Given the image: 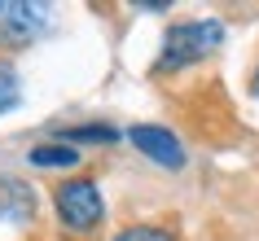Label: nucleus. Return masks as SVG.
I'll return each instance as SVG.
<instances>
[{"label": "nucleus", "instance_id": "f257e3e1", "mask_svg": "<svg viewBox=\"0 0 259 241\" xmlns=\"http://www.w3.org/2000/svg\"><path fill=\"white\" fill-rule=\"evenodd\" d=\"M220 44H224V22H220V18H189V22H176V27H167V35H163L154 75H176V70L211 57Z\"/></svg>", "mask_w": 259, "mask_h": 241}, {"label": "nucleus", "instance_id": "f03ea898", "mask_svg": "<svg viewBox=\"0 0 259 241\" xmlns=\"http://www.w3.org/2000/svg\"><path fill=\"white\" fill-rule=\"evenodd\" d=\"M57 202V219L66 232H93L101 219H106V198H101V188L97 180L79 175V180H62L53 193Z\"/></svg>", "mask_w": 259, "mask_h": 241}, {"label": "nucleus", "instance_id": "7ed1b4c3", "mask_svg": "<svg viewBox=\"0 0 259 241\" xmlns=\"http://www.w3.org/2000/svg\"><path fill=\"white\" fill-rule=\"evenodd\" d=\"M53 22V9L44 0H0V49L31 44Z\"/></svg>", "mask_w": 259, "mask_h": 241}, {"label": "nucleus", "instance_id": "20e7f679", "mask_svg": "<svg viewBox=\"0 0 259 241\" xmlns=\"http://www.w3.org/2000/svg\"><path fill=\"white\" fill-rule=\"evenodd\" d=\"M127 140H132L150 162L167 167V171H180V167L189 162V154H185V145H180V136L167 132V127H158V123H132V127H127Z\"/></svg>", "mask_w": 259, "mask_h": 241}, {"label": "nucleus", "instance_id": "39448f33", "mask_svg": "<svg viewBox=\"0 0 259 241\" xmlns=\"http://www.w3.org/2000/svg\"><path fill=\"white\" fill-rule=\"evenodd\" d=\"M35 215V193L14 175H0V219H22L27 224Z\"/></svg>", "mask_w": 259, "mask_h": 241}, {"label": "nucleus", "instance_id": "423d86ee", "mask_svg": "<svg viewBox=\"0 0 259 241\" xmlns=\"http://www.w3.org/2000/svg\"><path fill=\"white\" fill-rule=\"evenodd\" d=\"M119 136L123 132L110 127V123H79V127H62L57 140H62V145H83V140H88V145H114Z\"/></svg>", "mask_w": 259, "mask_h": 241}, {"label": "nucleus", "instance_id": "0eeeda50", "mask_svg": "<svg viewBox=\"0 0 259 241\" xmlns=\"http://www.w3.org/2000/svg\"><path fill=\"white\" fill-rule=\"evenodd\" d=\"M27 158H31V167L66 171V167H79V149H75V145H62V140H49V145H35Z\"/></svg>", "mask_w": 259, "mask_h": 241}, {"label": "nucleus", "instance_id": "6e6552de", "mask_svg": "<svg viewBox=\"0 0 259 241\" xmlns=\"http://www.w3.org/2000/svg\"><path fill=\"white\" fill-rule=\"evenodd\" d=\"M18 101H22V79H18V66L0 57V114H9Z\"/></svg>", "mask_w": 259, "mask_h": 241}, {"label": "nucleus", "instance_id": "1a4fd4ad", "mask_svg": "<svg viewBox=\"0 0 259 241\" xmlns=\"http://www.w3.org/2000/svg\"><path fill=\"white\" fill-rule=\"evenodd\" d=\"M114 241H180V237L158 224H127L123 232H114Z\"/></svg>", "mask_w": 259, "mask_h": 241}, {"label": "nucleus", "instance_id": "9d476101", "mask_svg": "<svg viewBox=\"0 0 259 241\" xmlns=\"http://www.w3.org/2000/svg\"><path fill=\"white\" fill-rule=\"evenodd\" d=\"M250 92L259 97V66H255V79H250Z\"/></svg>", "mask_w": 259, "mask_h": 241}]
</instances>
